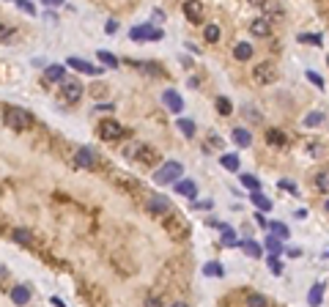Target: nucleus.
<instances>
[{
  "label": "nucleus",
  "instance_id": "28",
  "mask_svg": "<svg viewBox=\"0 0 329 307\" xmlns=\"http://www.w3.org/2000/svg\"><path fill=\"white\" fill-rule=\"evenodd\" d=\"M266 250H269L272 255H280L282 253V239H277V236L269 233V239H266Z\"/></svg>",
  "mask_w": 329,
  "mask_h": 307
},
{
  "label": "nucleus",
  "instance_id": "37",
  "mask_svg": "<svg viewBox=\"0 0 329 307\" xmlns=\"http://www.w3.org/2000/svg\"><path fill=\"white\" fill-rule=\"evenodd\" d=\"M244 118L253 121V124H261V112L255 110V107H244Z\"/></svg>",
  "mask_w": 329,
  "mask_h": 307
},
{
  "label": "nucleus",
  "instance_id": "21",
  "mask_svg": "<svg viewBox=\"0 0 329 307\" xmlns=\"http://www.w3.org/2000/svg\"><path fill=\"white\" fill-rule=\"evenodd\" d=\"M266 143H269V146H285L288 143V137H285V132H280V129H269L266 132Z\"/></svg>",
  "mask_w": 329,
  "mask_h": 307
},
{
  "label": "nucleus",
  "instance_id": "27",
  "mask_svg": "<svg viewBox=\"0 0 329 307\" xmlns=\"http://www.w3.org/2000/svg\"><path fill=\"white\" fill-rule=\"evenodd\" d=\"M241 247H244V253L247 255H253V258H261L264 255V250H261V244L258 242H239Z\"/></svg>",
  "mask_w": 329,
  "mask_h": 307
},
{
  "label": "nucleus",
  "instance_id": "15",
  "mask_svg": "<svg viewBox=\"0 0 329 307\" xmlns=\"http://www.w3.org/2000/svg\"><path fill=\"white\" fill-rule=\"evenodd\" d=\"M69 66L77 71H82V74H102L105 69H96V66H91L88 60H82V58H69Z\"/></svg>",
  "mask_w": 329,
  "mask_h": 307
},
{
  "label": "nucleus",
  "instance_id": "41",
  "mask_svg": "<svg viewBox=\"0 0 329 307\" xmlns=\"http://www.w3.org/2000/svg\"><path fill=\"white\" fill-rule=\"evenodd\" d=\"M269 272H272V274H280V272H282V263L274 258V255L269 258Z\"/></svg>",
  "mask_w": 329,
  "mask_h": 307
},
{
  "label": "nucleus",
  "instance_id": "6",
  "mask_svg": "<svg viewBox=\"0 0 329 307\" xmlns=\"http://www.w3.org/2000/svg\"><path fill=\"white\" fill-rule=\"evenodd\" d=\"M82 85L77 83V80H71V83H63V88H60V99L66 102V104H77V102L82 99Z\"/></svg>",
  "mask_w": 329,
  "mask_h": 307
},
{
  "label": "nucleus",
  "instance_id": "14",
  "mask_svg": "<svg viewBox=\"0 0 329 307\" xmlns=\"http://www.w3.org/2000/svg\"><path fill=\"white\" fill-rule=\"evenodd\" d=\"M115 187H121L123 192H132V195H137V192H140V184H137L132 176H126V173L115 176Z\"/></svg>",
  "mask_w": 329,
  "mask_h": 307
},
{
  "label": "nucleus",
  "instance_id": "23",
  "mask_svg": "<svg viewBox=\"0 0 329 307\" xmlns=\"http://www.w3.org/2000/svg\"><path fill=\"white\" fill-rule=\"evenodd\" d=\"M321 299H324V285H321V283H316V285L310 288V294H307V302H310V305L316 307V305H321Z\"/></svg>",
  "mask_w": 329,
  "mask_h": 307
},
{
  "label": "nucleus",
  "instance_id": "12",
  "mask_svg": "<svg viewBox=\"0 0 329 307\" xmlns=\"http://www.w3.org/2000/svg\"><path fill=\"white\" fill-rule=\"evenodd\" d=\"M162 102H164V107H167L170 112H181V110H184V99L176 94V91H164V94H162Z\"/></svg>",
  "mask_w": 329,
  "mask_h": 307
},
{
  "label": "nucleus",
  "instance_id": "24",
  "mask_svg": "<svg viewBox=\"0 0 329 307\" xmlns=\"http://www.w3.org/2000/svg\"><path fill=\"white\" fill-rule=\"evenodd\" d=\"M239 178H241V184H244L250 192H261V181L253 176V173H244V176H239Z\"/></svg>",
  "mask_w": 329,
  "mask_h": 307
},
{
  "label": "nucleus",
  "instance_id": "29",
  "mask_svg": "<svg viewBox=\"0 0 329 307\" xmlns=\"http://www.w3.org/2000/svg\"><path fill=\"white\" fill-rule=\"evenodd\" d=\"M247 307H269V302H266L264 294H250L247 296Z\"/></svg>",
  "mask_w": 329,
  "mask_h": 307
},
{
  "label": "nucleus",
  "instance_id": "36",
  "mask_svg": "<svg viewBox=\"0 0 329 307\" xmlns=\"http://www.w3.org/2000/svg\"><path fill=\"white\" fill-rule=\"evenodd\" d=\"M178 129H181L187 137H192V135H195V124H192L189 118H178Z\"/></svg>",
  "mask_w": 329,
  "mask_h": 307
},
{
  "label": "nucleus",
  "instance_id": "8",
  "mask_svg": "<svg viewBox=\"0 0 329 307\" xmlns=\"http://www.w3.org/2000/svg\"><path fill=\"white\" fill-rule=\"evenodd\" d=\"M74 165L77 167H85V170H94V167H96V154L91 151L88 146L77 148V151H74Z\"/></svg>",
  "mask_w": 329,
  "mask_h": 307
},
{
  "label": "nucleus",
  "instance_id": "20",
  "mask_svg": "<svg viewBox=\"0 0 329 307\" xmlns=\"http://www.w3.org/2000/svg\"><path fill=\"white\" fill-rule=\"evenodd\" d=\"M230 137H233V143H236V146H241V148H247L250 143H253V137H250V132H247L244 126H236Z\"/></svg>",
  "mask_w": 329,
  "mask_h": 307
},
{
  "label": "nucleus",
  "instance_id": "19",
  "mask_svg": "<svg viewBox=\"0 0 329 307\" xmlns=\"http://www.w3.org/2000/svg\"><path fill=\"white\" fill-rule=\"evenodd\" d=\"M233 58H236V60H250V58H253V44L239 42V44L233 47Z\"/></svg>",
  "mask_w": 329,
  "mask_h": 307
},
{
  "label": "nucleus",
  "instance_id": "39",
  "mask_svg": "<svg viewBox=\"0 0 329 307\" xmlns=\"http://www.w3.org/2000/svg\"><path fill=\"white\" fill-rule=\"evenodd\" d=\"M321 121H324V112H310L305 118V126H318Z\"/></svg>",
  "mask_w": 329,
  "mask_h": 307
},
{
  "label": "nucleus",
  "instance_id": "25",
  "mask_svg": "<svg viewBox=\"0 0 329 307\" xmlns=\"http://www.w3.org/2000/svg\"><path fill=\"white\" fill-rule=\"evenodd\" d=\"M203 274H206V277H222V263H217V260L206 263L203 266Z\"/></svg>",
  "mask_w": 329,
  "mask_h": 307
},
{
  "label": "nucleus",
  "instance_id": "11",
  "mask_svg": "<svg viewBox=\"0 0 329 307\" xmlns=\"http://www.w3.org/2000/svg\"><path fill=\"white\" fill-rule=\"evenodd\" d=\"M184 14H187L189 22H200L203 19V3L200 0H187L184 3Z\"/></svg>",
  "mask_w": 329,
  "mask_h": 307
},
{
  "label": "nucleus",
  "instance_id": "16",
  "mask_svg": "<svg viewBox=\"0 0 329 307\" xmlns=\"http://www.w3.org/2000/svg\"><path fill=\"white\" fill-rule=\"evenodd\" d=\"M11 239L17 244H22V247H30V244H33V233H30L28 228H14L11 230Z\"/></svg>",
  "mask_w": 329,
  "mask_h": 307
},
{
  "label": "nucleus",
  "instance_id": "35",
  "mask_svg": "<svg viewBox=\"0 0 329 307\" xmlns=\"http://www.w3.org/2000/svg\"><path fill=\"white\" fill-rule=\"evenodd\" d=\"M203 36H206V42H219V28H217V25H206V28H203Z\"/></svg>",
  "mask_w": 329,
  "mask_h": 307
},
{
  "label": "nucleus",
  "instance_id": "44",
  "mask_svg": "<svg viewBox=\"0 0 329 307\" xmlns=\"http://www.w3.org/2000/svg\"><path fill=\"white\" fill-rule=\"evenodd\" d=\"M115 30H118V22H115V19H110V22H107V33H115Z\"/></svg>",
  "mask_w": 329,
  "mask_h": 307
},
{
  "label": "nucleus",
  "instance_id": "30",
  "mask_svg": "<svg viewBox=\"0 0 329 307\" xmlns=\"http://www.w3.org/2000/svg\"><path fill=\"white\" fill-rule=\"evenodd\" d=\"M269 230H272V236H277V239H288V228L282 222H269Z\"/></svg>",
  "mask_w": 329,
  "mask_h": 307
},
{
  "label": "nucleus",
  "instance_id": "13",
  "mask_svg": "<svg viewBox=\"0 0 329 307\" xmlns=\"http://www.w3.org/2000/svg\"><path fill=\"white\" fill-rule=\"evenodd\" d=\"M250 33H253V36H258V39H266V36L272 33V22H269L266 17L253 19V25H250Z\"/></svg>",
  "mask_w": 329,
  "mask_h": 307
},
{
  "label": "nucleus",
  "instance_id": "4",
  "mask_svg": "<svg viewBox=\"0 0 329 307\" xmlns=\"http://www.w3.org/2000/svg\"><path fill=\"white\" fill-rule=\"evenodd\" d=\"M146 211L151 214V217L164 219L167 214H170V203L164 201V198H159V195H151V198L146 201Z\"/></svg>",
  "mask_w": 329,
  "mask_h": 307
},
{
  "label": "nucleus",
  "instance_id": "50",
  "mask_svg": "<svg viewBox=\"0 0 329 307\" xmlns=\"http://www.w3.org/2000/svg\"><path fill=\"white\" fill-rule=\"evenodd\" d=\"M327 60H329V58H327Z\"/></svg>",
  "mask_w": 329,
  "mask_h": 307
},
{
  "label": "nucleus",
  "instance_id": "34",
  "mask_svg": "<svg viewBox=\"0 0 329 307\" xmlns=\"http://www.w3.org/2000/svg\"><path fill=\"white\" fill-rule=\"evenodd\" d=\"M214 107H217L219 115H230V112H233V107H230V102L225 99V96H219V99L214 102Z\"/></svg>",
  "mask_w": 329,
  "mask_h": 307
},
{
  "label": "nucleus",
  "instance_id": "49",
  "mask_svg": "<svg viewBox=\"0 0 329 307\" xmlns=\"http://www.w3.org/2000/svg\"><path fill=\"white\" fill-rule=\"evenodd\" d=\"M327 211H329V201H327Z\"/></svg>",
  "mask_w": 329,
  "mask_h": 307
},
{
  "label": "nucleus",
  "instance_id": "7",
  "mask_svg": "<svg viewBox=\"0 0 329 307\" xmlns=\"http://www.w3.org/2000/svg\"><path fill=\"white\" fill-rule=\"evenodd\" d=\"M99 135H102V140H118V137H123V129L118 121L105 118V121H99Z\"/></svg>",
  "mask_w": 329,
  "mask_h": 307
},
{
  "label": "nucleus",
  "instance_id": "22",
  "mask_svg": "<svg viewBox=\"0 0 329 307\" xmlns=\"http://www.w3.org/2000/svg\"><path fill=\"white\" fill-rule=\"evenodd\" d=\"M176 192H178V195H187V198H195V195H198V187H195L192 181H178L176 184Z\"/></svg>",
  "mask_w": 329,
  "mask_h": 307
},
{
  "label": "nucleus",
  "instance_id": "3",
  "mask_svg": "<svg viewBox=\"0 0 329 307\" xmlns=\"http://www.w3.org/2000/svg\"><path fill=\"white\" fill-rule=\"evenodd\" d=\"M181 176H184L181 162H164V165L154 173V181H157V184H173V181H176L178 184V178H181Z\"/></svg>",
  "mask_w": 329,
  "mask_h": 307
},
{
  "label": "nucleus",
  "instance_id": "18",
  "mask_svg": "<svg viewBox=\"0 0 329 307\" xmlns=\"http://www.w3.org/2000/svg\"><path fill=\"white\" fill-rule=\"evenodd\" d=\"M44 74H47V80H53V83H63V77H66V69L58 63H50L47 69H44Z\"/></svg>",
  "mask_w": 329,
  "mask_h": 307
},
{
  "label": "nucleus",
  "instance_id": "43",
  "mask_svg": "<svg viewBox=\"0 0 329 307\" xmlns=\"http://www.w3.org/2000/svg\"><path fill=\"white\" fill-rule=\"evenodd\" d=\"M307 80H310L313 85H318V88H321V85H324V80H321V77H318V74H313V71H307Z\"/></svg>",
  "mask_w": 329,
  "mask_h": 307
},
{
  "label": "nucleus",
  "instance_id": "5",
  "mask_svg": "<svg viewBox=\"0 0 329 307\" xmlns=\"http://www.w3.org/2000/svg\"><path fill=\"white\" fill-rule=\"evenodd\" d=\"M253 80H255L258 85H272V83L277 80V69H274L272 63H258V66L253 69Z\"/></svg>",
  "mask_w": 329,
  "mask_h": 307
},
{
  "label": "nucleus",
  "instance_id": "10",
  "mask_svg": "<svg viewBox=\"0 0 329 307\" xmlns=\"http://www.w3.org/2000/svg\"><path fill=\"white\" fill-rule=\"evenodd\" d=\"M129 36L135 39V42H140V39H151V42H157V39H162V30L143 25V28H132V30H129Z\"/></svg>",
  "mask_w": 329,
  "mask_h": 307
},
{
  "label": "nucleus",
  "instance_id": "31",
  "mask_svg": "<svg viewBox=\"0 0 329 307\" xmlns=\"http://www.w3.org/2000/svg\"><path fill=\"white\" fill-rule=\"evenodd\" d=\"M219 162H222V167H228V170H239V156H236V154H225V156H219Z\"/></svg>",
  "mask_w": 329,
  "mask_h": 307
},
{
  "label": "nucleus",
  "instance_id": "48",
  "mask_svg": "<svg viewBox=\"0 0 329 307\" xmlns=\"http://www.w3.org/2000/svg\"><path fill=\"white\" fill-rule=\"evenodd\" d=\"M170 307H187V305H184V302H173Z\"/></svg>",
  "mask_w": 329,
  "mask_h": 307
},
{
  "label": "nucleus",
  "instance_id": "32",
  "mask_svg": "<svg viewBox=\"0 0 329 307\" xmlns=\"http://www.w3.org/2000/svg\"><path fill=\"white\" fill-rule=\"evenodd\" d=\"M253 203L261 208V211H269V208H272V201L266 195H261V192H253Z\"/></svg>",
  "mask_w": 329,
  "mask_h": 307
},
{
  "label": "nucleus",
  "instance_id": "1",
  "mask_svg": "<svg viewBox=\"0 0 329 307\" xmlns=\"http://www.w3.org/2000/svg\"><path fill=\"white\" fill-rule=\"evenodd\" d=\"M6 126L11 132H28L33 126V118H30V112L22 110V107H6V115H3Z\"/></svg>",
  "mask_w": 329,
  "mask_h": 307
},
{
  "label": "nucleus",
  "instance_id": "40",
  "mask_svg": "<svg viewBox=\"0 0 329 307\" xmlns=\"http://www.w3.org/2000/svg\"><path fill=\"white\" fill-rule=\"evenodd\" d=\"M299 42H307V44H321V36H313V33H299Z\"/></svg>",
  "mask_w": 329,
  "mask_h": 307
},
{
  "label": "nucleus",
  "instance_id": "47",
  "mask_svg": "<svg viewBox=\"0 0 329 307\" xmlns=\"http://www.w3.org/2000/svg\"><path fill=\"white\" fill-rule=\"evenodd\" d=\"M288 255H291V258H299V255H302V250H296V247H291V250H288Z\"/></svg>",
  "mask_w": 329,
  "mask_h": 307
},
{
  "label": "nucleus",
  "instance_id": "38",
  "mask_svg": "<svg viewBox=\"0 0 329 307\" xmlns=\"http://www.w3.org/2000/svg\"><path fill=\"white\" fill-rule=\"evenodd\" d=\"M99 60L105 66H110V69H115V66H118V58H115V55H110V52H99Z\"/></svg>",
  "mask_w": 329,
  "mask_h": 307
},
{
  "label": "nucleus",
  "instance_id": "33",
  "mask_svg": "<svg viewBox=\"0 0 329 307\" xmlns=\"http://www.w3.org/2000/svg\"><path fill=\"white\" fill-rule=\"evenodd\" d=\"M316 189L318 192H329V170H324V173L316 176Z\"/></svg>",
  "mask_w": 329,
  "mask_h": 307
},
{
  "label": "nucleus",
  "instance_id": "45",
  "mask_svg": "<svg viewBox=\"0 0 329 307\" xmlns=\"http://www.w3.org/2000/svg\"><path fill=\"white\" fill-rule=\"evenodd\" d=\"M280 187H282V189H288V192H294V195H296V187H294V184H288V181H282V184H280Z\"/></svg>",
  "mask_w": 329,
  "mask_h": 307
},
{
  "label": "nucleus",
  "instance_id": "26",
  "mask_svg": "<svg viewBox=\"0 0 329 307\" xmlns=\"http://www.w3.org/2000/svg\"><path fill=\"white\" fill-rule=\"evenodd\" d=\"M222 247H239V242H236V230L233 228H225L222 230Z\"/></svg>",
  "mask_w": 329,
  "mask_h": 307
},
{
  "label": "nucleus",
  "instance_id": "46",
  "mask_svg": "<svg viewBox=\"0 0 329 307\" xmlns=\"http://www.w3.org/2000/svg\"><path fill=\"white\" fill-rule=\"evenodd\" d=\"M19 8H22V11H33V6H30V3H25V0H19Z\"/></svg>",
  "mask_w": 329,
  "mask_h": 307
},
{
  "label": "nucleus",
  "instance_id": "17",
  "mask_svg": "<svg viewBox=\"0 0 329 307\" xmlns=\"http://www.w3.org/2000/svg\"><path fill=\"white\" fill-rule=\"evenodd\" d=\"M11 302H14V305H19V307L28 305V302H30V291L25 288V285H17V288H11Z\"/></svg>",
  "mask_w": 329,
  "mask_h": 307
},
{
  "label": "nucleus",
  "instance_id": "9",
  "mask_svg": "<svg viewBox=\"0 0 329 307\" xmlns=\"http://www.w3.org/2000/svg\"><path fill=\"white\" fill-rule=\"evenodd\" d=\"M132 156V154H137L135 159H140V162H146V165H154V162H157V156L159 154L154 151L151 146H135V148H129V151H126Z\"/></svg>",
  "mask_w": 329,
  "mask_h": 307
},
{
  "label": "nucleus",
  "instance_id": "42",
  "mask_svg": "<svg viewBox=\"0 0 329 307\" xmlns=\"http://www.w3.org/2000/svg\"><path fill=\"white\" fill-rule=\"evenodd\" d=\"M146 307H162V299H159V296H148Z\"/></svg>",
  "mask_w": 329,
  "mask_h": 307
},
{
  "label": "nucleus",
  "instance_id": "2",
  "mask_svg": "<svg viewBox=\"0 0 329 307\" xmlns=\"http://www.w3.org/2000/svg\"><path fill=\"white\" fill-rule=\"evenodd\" d=\"M162 225H164V233H167L173 242H181V239L189 236V225L184 222V217H181V214H176V211L167 214V217L162 219Z\"/></svg>",
  "mask_w": 329,
  "mask_h": 307
}]
</instances>
